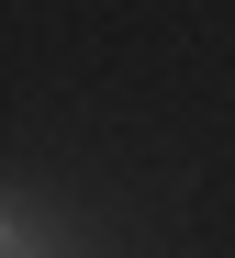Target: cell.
<instances>
[{
  "mask_svg": "<svg viewBox=\"0 0 235 258\" xmlns=\"http://www.w3.org/2000/svg\"><path fill=\"white\" fill-rule=\"evenodd\" d=\"M0 258H56V247H45V225H34L23 202H0Z\"/></svg>",
  "mask_w": 235,
  "mask_h": 258,
  "instance_id": "obj_1",
  "label": "cell"
}]
</instances>
